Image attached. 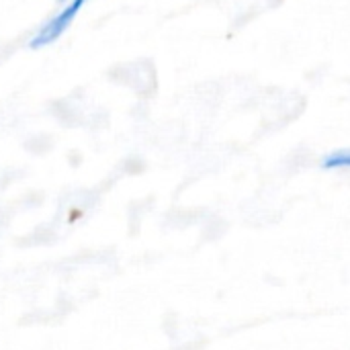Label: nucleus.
Here are the masks:
<instances>
[{
    "label": "nucleus",
    "mask_w": 350,
    "mask_h": 350,
    "mask_svg": "<svg viewBox=\"0 0 350 350\" xmlns=\"http://www.w3.org/2000/svg\"><path fill=\"white\" fill-rule=\"evenodd\" d=\"M84 4H86V0H70L68 4H64V8L39 29V33L31 39L29 47L31 49H41V47L53 43L55 39H59L62 33H66V29L74 23L76 14L82 10Z\"/></svg>",
    "instance_id": "obj_1"
},
{
    "label": "nucleus",
    "mask_w": 350,
    "mask_h": 350,
    "mask_svg": "<svg viewBox=\"0 0 350 350\" xmlns=\"http://www.w3.org/2000/svg\"><path fill=\"white\" fill-rule=\"evenodd\" d=\"M322 166L328 168V170H332V168H350V150L332 152L330 156L324 158Z\"/></svg>",
    "instance_id": "obj_2"
},
{
    "label": "nucleus",
    "mask_w": 350,
    "mask_h": 350,
    "mask_svg": "<svg viewBox=\"0 0 350 350\" xmlns=\"http://www.w3.org/2000/svg\"><path fill=\"white\" fill-rule=\"evenodd\" d=\"M59 2H62V4H68V2H70V0H59Z\"/></svg>",
    "instance_id": "obj_3"
}]
</instances>
